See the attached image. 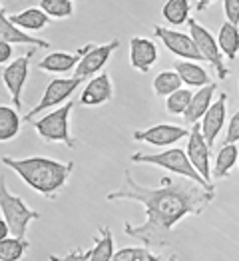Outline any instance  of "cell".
Wrapping results in <instances>:
<instances>
[{
    "label": "cell",
    "mask_w": 239,
    "mask_h": 261,
    "mask_svg": "<svg viewBox=\"0 0 239 261\" xmlns=\"http://www.w3.org/2000/svg\"><path fill=\"white\" fill-rule=\"evenodd\" d=\"M216 197V190H207L188 177H162L160 188H148L136 181L130 170L124 181L110 192L108 201H138L146 210V221L140 225H124V233L142 241L146 247L170 245L174 227L188 216H199Z\"/></svg>",
    "instance_id": "cell-1"
},
{
    "label": "cell",
    "mask_w": 239,
    "mask_h": 261,
    "mask_svg": "<svg viewBox=\"0 0 239 261\" xmlns=\"http://www.w3.org/2000/svg\"><path fill=\"white\" fill-rule=\"evenodd\" d=\"M2 164L24 179L28 188L34 192L42 194L48 199H54L58 192L68 184V177L74 170V162H56L52 158H42V155H32V158H2Z\"/></svg>",
    "instance_id": "cell-2"
},
{
    "label": "cell",
    "mask_w": 239,
    "mask_h": 261,
    "mask_svg": "<svg viewBox=\"0 0 239 261\" xmlns=\"http://www.w3.org/2000/svg\"><path fill=\"white\" fill-rule=\"evenodd\" d=\"M134 164H150V166H155V168H164V170H170V172H174L175 175H179V177H188V179H192V181H196L199 186H203V188H207V190H216L214 188V184H207L199 172H197L196 168L192 166V162H190V158H188V153L185 150H179V148H170V150H166V152H155V153H131L130 158Z\"/></svg>",
    "instance_id": "cell-3"
},
{
    "label": "cell",
    "mask_w": 239,
    "mask_h": 261,
    "mask_svg": "<svg viewBox=\"0 0 239 261\" xmlns=\"http://www.w3.org/2000/svg\"><path fill=\"white\" fill-rule=\"evenodd\" d=\"M0 212L2 218L6 219L10 233L18 240H26V231L28 225L36 219H40V212L28 207L24 203V199L14 194H10V190L6 188V177L0 175Z\"/></svg>",
    "instance_id": "cell-4"
},
{
    "label": "cell",
    "mask_w": 239,
    "mask_h": 261,
    "mask_svg": "<svg viewBox=\"0 0 239 261\" xmlns=\"http://www.w3.org/2000/svg\"><path fill=\"white\" fill-rule=\"evenodd\" d=\"M74 102H66L60 108L48 112L40 120H34V130L48 144H64L66 148H74L76 140L70 134V114Z\"/></svg>",
    "instance_id": "cell-5"
},
{
    "label": "cell",
    "mask_w": 239,
    "mask_h": 261,
    "mask_svg": "<svg viewBox=\"0 0 239 261\" xmlns=\"http://www.w3.org/2000/svg\"><path fill=\"white\" fill-rule=\"evenodd\" d=\"M188 26H190V36H192V40L196 42L201 58L216 68L219 80H225V78L229 76V70L223 64V54H221V50H219L218 38H216L205 26H201L194 16L188 20Z\"/></svg>",
    "instance_id": "cell-6"
},
{
    "label": "cell",
    "mask_w": 239,
    "mask_h": 261,
    "mask_svg": "<svg viewBox=\"0 0 239 261\" xmlns=\"http://www.w3.org/2000/svg\"><path fill=\"white\" fill-rule=\"evenodd\" d=\"M82 78H76V76H72V78H56V80H52L46 90H44V96L42 100L34 106V108L30 110L22 120L24 122H30L32 124V120L38 116V114H42L46 110L54 108V106H58L60 108V104H64L68 102V98L78 90V88L82 86Z\"/></svg>",
    "instance_id": "cell-7"
},
{
    "label": "cell",
    "mask_w": 239,
    "mask_h": 261,
    "mask_svg": "<svg viewBox=\"0 0 239 261\" xmlns=\"http://www.w3.org/2000/svg\"><path fill=\"white\" fill-rule=\"evenodd\" d=\"M36 48L24 52L22 56H18L16 60H12L10 64L2 70V82L6 90L10 92V98H12V104L16 106V110L22 108V90H24V84L28 80V72H30V58L34 56Z\"/></svg>",
    "instance_id": "cell-8"
},
{
    "label": "cell",
    "mask_w": 239,
    "mask_h": 261,
    "mask_svg": "<svg viewBox=\"0 0 239 261\" xmlns=\"http://www.w3.org/2000/svg\"><path fill=\"white\" fill-rule=\"evenodd\" d=\"M153 34L175 56H179L183 60H192V62H201L203 60L190 34H183L179 30H172V28H166V26H153Z\"/></svg>",
    "instance_id": "cell-9"
},
{
    "label": "cell",
    "mask_w": 239,
    "mask_h": 261,
    "mask_svg": "<svg viewBox=\"0 0 239 261\" xmlns=\"http://www.w3.org/2000/svg\"><path fill=\"white\" fill-rule=\"evenodd\" d=\"M185 153H188L192 166L199 172V175H201L207 184H211V164H209V160H211V148L207 146V142H205V138H203V134H201L199 122L192 126Z\"/></svg>",
    "instance_id": "cell-10"
},
{
    "label": "cell",
    "mask_w": 239,
    "mask_h": 261,
    "mask_svg": "<svg viewBox=\"0 0 239 261\" xmlns=\"http://www.w3.org/2000/svg\"><path fill=\"white\" fill-rule=\"evenodd\" d=\"M190 136V132L181 126H172V124H157L148 130H136L131 134V138L136 142H146L150 146H157V148H166L172 146L175 142H179L181 138Z\"/></svg>",
    "instance_id": "cell-11"
},
{
    "label": "cell",
    "mask_w": 239,
    "mask_h": 261,
    "mask_svg": "<svg viewBox=\"0 0 239 261\" xmlns=\"http://www.w3.org/2000/svg\"><path fill=\"white\" fill-rule=\"evenodd\" d=\"M118 48H120V40H112V42L102 44V46H94L92 44V48L88 50L86 54H84V58L80 60V64L76 68L74 76L76 78H82V80H86L88 76H94L96 72H100L106 66V62L112 58V54Z\"/></svg>",
    "instance_id": "cell-12"
},
{
    "label": "cell",
    "mask_w": 239,
    "mask_h": 261,
    "mask_svg": "<svg viewBox=\"0 0 239 261\" xmlns=\"http://www.w3.org/2000/svg\"><path fill=\"white\" fill-rule=\"evenodd\" d=\"M225 120H227V94L221 92L219 98L211 104V108L207 110V114L199 122L201 134H203V138H205V142H207L209 148H214L219 132L223 130Z\"/></svg>",
    "instance_id": "cell-13"
},
{
    "label": "cell",
    "mask_w": 239,
    "mask_h": 261,
    "mask_svg": "<svg viewBox=\"0 0 239 261\" xmlns=\"http://www.w3.org/2000/svg\"><path fill=\"white\" fill-rule=\"evenodd\" d=\"M92 48V44H86L82 48H78L74 54L70 52H50L46 54L42 60L38 62V68L44 72H50V74H66V72H72L76 70L80 60L84 58L88 50Z\"/></svg>",
    "instance_id": "cell-14"
},
{
    "label": "cell",
    "mask_w": 239,
    "mask_h": 261,
    "mask_svg": "<svg viewBox=\"0 0 239 261\" xmlns=\"http://www.w3.org/2000/svg\"><path fill=\"white\" fill-rule=\"evenodd\" d=\"M112 96H114V86H112L110 74L108 72H100L82 90L80 104L82 106H102V104L112 100Z\"/></svg>",
    "instance_id": "cell-15"
},
{
    "label": "cell",
    "mask_w": 239,
    "mask_h": 261,
    "mask_svg": "<svg viewBox=\"0 0 239 261\" xmlns=\"http://www.w3.org/2000/svg\"><path fill=\"white\" fill-rule=\"evenodd\" d=\"M157 60V46L150 38L134 36L130 40V64L138 72H150Z\"/></svg>",
    "instance_id": "cell-16"
},
{
    "label": "cell",
    "mask_w": 239,
    "mask_h": 261,
    "mask_svg": "<svg viewBox=\"0 0 239 261\" xmlns=\"http://www.w3.org/2000/svg\"><path fill=\"white\" fill-rule=\"evenodd\" d=\"M0 40L8 44H30L32 48H50L48 40L34 38L32 34H28V32L20 30L18 26H14L10 22V16H6V12H4L2 0H0Z\"/></svg>",
    "instance_id": "cell-17"
},
{
    "label": "cell",
    "mask_w": 239,
    "mask_h": 261,
    "mask_svg": "<svg viewBox=\"0 0 239 261\" xmlns=\"http://www.w3.org/2000/svg\"><path fill=\"white\" fill-rule=\"evenodd\" d=\"M216 90H218L216 84H207V86L199 88L196 94H194L190 108L183 114V120H185L188 124L194 126L197 122H201V118L207 114V110L211 108V104H214V94H216Z\"/></svg>",
    "instance_id": "cell-18"
},
{
    "label": "cell",
    "mask_w": 239,
    "mask_h": 261,
    "mask_svg": "<svg viewBox=\"0 0 239 261\" xmlns=\"http://www.w3.org/2000/svg\"><path fill=\"white\" fill-rule=\"evenodd\" d=\"M10 22L24 32H38V30H44L50 24V16L40 6H32V8H26L18 14H12Z\"/></svg>",
    "instance_id": "cell-19"
},
{
    "label": "cell",
    "mask_w": 239,
    "mask_h": 261,
    "mask_svg": "<svg viewBox=\"0 0 239 261\" xmlns=\"http://www.w3.org/2000/svg\"><path fill=\"white\" fill-rule=\"evenodd\" d=\"M174 68H175V72L179 74L181 82L188 84V86L203 88V86H207V84H211V82H209V74H207L199 64L192 62V60H177V62H174Z\"/></svg>",
    "instance_id": "cell-20"
},
{
    "label": "cell",
    "mask_w": 239,
    "mask_h": 261,
    "mask_svg": "<svg viewBox=\"0 0 239 261\" xmlns=\"http://www.w3.org/2000/svg\"><path fill=\"white\" fill-rule=\"evenodd\" d=\"M218 44L219 50L225 58L229 60H235L239 54V26L231 24V22H223L221 28H219L218 34Z\"/></svg>",
    "instance_id": "cell-21"
},
{
    "label": "cell",
    "mask_w": 239,
    "mask_h": 261,
    "mask_svg": "<svg viewBox=\"0 0 239 261\" xmlns=\"http://www.w3.org/2000/svg\"><path fill=\"white\" fill-rule=\"evenodd\" d=\"M22 120L18 110L10 106H0V142H10L20 134Z\"/></svg>",
    "instance_id": "cell-22"
},
{
    "label": "cell",
    "mask_w": 239,
    "mask_h": 261,
    "mask_svg": "<svg viewBox=\"0 0 239 261\" xmlns=\"http://www.w3.org/2000/svg\"><path fill=\"white\" fill-rule=\"evenodd\" d=\"M114 255V236L108 227H100V236L94 238V247L90 249V261H112Z\"/></svg>",
    "instance_id": "cell-23"
},
{
    "label": "cell",
    "mask_w": 239,
    "mask_h": 261,
    "mask_svg": "<svg viewBox=\"0 0 239 261\" xmlns=\"http://www.w3.org/2000/svg\"><path fill=\"white\" fill-rule=\"evenodd\" d=\"M239 150L235 144H223V148L216 155V166L211 168V174L216 177H227L231 174V168L237 164Z\"/></svg>",
    "instance_id": "cell-24"
},
{
    "label": "cell",
    "mask_w": 239,
    "mask_h": 261,
    "mask_svg": "<svg viewBox=\"0 0 239 261\" xmlns=\"http://www.w3.org/2000/svg\"><path fill=\"white\" fill-rule=\"evenodd\" d=\"M192 12V6H190V0H166L164 8H162V16L168 24H188V20L192 18L190 16Z\"/></svg>",
    "instance_id": "cell-25"
},
{
    "label": "cell",
    "mask_w": 239,
    "mask_h": 261,
    "mask_svg": "<svg viewBox=\"0 0 239 261\" xmlns=\"http://www.w3.org/2000/svg\"><path fill=\"white\" fill-rule=\"evenodd\" d=\"M181 78H179V74L175 72V70H164V72H160L155 78H153V92H155V96L157 98H168V96H172L175 90H179L181 88Z\"/></svg>",
    "instance_id": "cell-26"
},
{
    "label": "cell",
    "mask_w": 239,
    "mask_h": 261,
    "mask_svg": "<svg viewBox=\"0 0 239 261\" xmlns=\"http://www.w3.org/2000/svg\"><path fill=\"white\" fill-rule=\"evenodd\" d=\"M30 243L28 240H18L14 236L6 238L0 241V259L2 261H22V257L26 255Z\"/></svg>",
    "instance_id": "cell-27"
},
{
    "label": "cell",
    "mask_w": 239,
    "mask_h": 261,
    "mask_svg": "<svg viewBox=\"0 0 239 261\" xmlns=\"http://www.w3.org/2000/svg\"><path fill=\"white\" fill-rule=\"evenodd\" d=\"M192 98H194L192 90L179 88V90H175L172 96L166 98V110H168L172 116H177V114L183 116V114L188 112V108H190V104H192Z\"/></svg>",
    "instance_id": "cell-28"
},
{
    "label": "cell",
    "mask_w": 239,
    "mask_h": 261,
    "mask_svg": "<svg viewBox=\"0 0 239 261\" xmlns=\"http://www.w3.org/2000/svg\"><path fill=\"white\" fill-rule=\"evenodd\" d=\"M50 18H70L74 14V4L72 0H40L38 4Z\"/></svg>",
    "instance_id": "cell-29"
},
{
    "label": "cell",
    "mask_w": 239,
    "mask_h": 261,
    "mask_svg": "<svg viewBox=\"0 0 239 261\" xmlns=\"http://www.w3.org/2000/svg\"><path fill=\"white\" fill-rule=\"evenodd\" d=\"M112 261H162V257L153 255L150 247H124L116 251Z\"/></svg>",
    "instance_id": "cell-30"
},
{
    "label": "cell",
    "mask_w": 239,
    "mask_h": 261,
    "mask_svg": "<svg viewBox=\"0 0 239 261\" xmlns=\"http://www.w3.org/2000/svg\"><path fill=\"white\" fill-rule=\"evenodd\" d=\"M235 142H239V110L231 116L227 124V134L223 138V144H235Z\"/></svg>",
    "instance_id": "cell-31"
},
{
    "label": "cell",
    "mask_w": 239,
    "mask_h": 261,
    "mask_svg": "<svg viewBox=\"0 0 239 261\" xmlns=\"http://www.w3.org/2000/svg\"><path fill=\"white\" fill-rule=\"evenodd\" d=\"M223 12L227 22L239 26V0H223Z\"/></svg>",
    "instance_id": "cell-32"
},
{
    "label": "cell",
    "mask_w": 239,
    "mask_h": 261,
    "mask_svg": "<svg viewBox=\"0 0 239 261\" xmlns=\"http://www.w3.org/2000/svg\"><path fill=\"white\" fill-rule=\"evenodd\" d=\"M50 261H90V249L84 251V249H74V251H70V253H66L64 257H58V255H50L48 257Z\"/></svg>",
    "instance_id": "cell-33"
},
{
    "label": "cell",
    "mask_w": 239,
    "mask_h": 261,
    "mask_svg": "<svg viewBox=\"0 0 239 261\" xmlns=\"http://www.w3.org/2000/svg\"><path fill=\"white\" fill-rule=\"evenodd\" d=\"M12 58V44L0 40V64H6Z\"/></svg>",
    "instance_id": "cell-34"
},
{
    "label": "cell",
    "mask_w": 239,
    "mask_h": 261,
    "mask_svg": "<svg viewBox=\"0 0 239 261\" xmlns=\"http://www.w3.org/2000/svg\"><path fill=\"white\" fill-rule=\"evenodd\" d=\"M12 233H10V227H8V223H6V219L0 216V241L6 240V238H10Z\"/></svg>",
    "instance_id": "cell-35"
},
{
    "label": "cell",
    "mask_w": 239,
    "mask_h": 261,
    "mask_svg": "<svg viewBox=\"0 0 239 261\" xmlns=\"http://www.w3.org/2000/svg\"><path fill=\"white\" fill-rule=\"evenodd\" d=\"M211 2H214V0H197V10H199V12H201V10H205V8H207V6H209V4H211Z\"/></svg>",
    "instance_id": "cell-36"
},
{
    "label": "cell",
    "mask_w": 239,
    "mask_h": 261,
    "mask_svg": "<svg viewBox=\"0 0 239 261\" xmlns=\"http://www.w3.org/2000/svg\"><path fill=\"white\" fill-rule=\"evenodd\" d=\"M168 261H177V255H172V257H170Z\"/></svg>",
    "instance_id": "cell-37"
},
{
    "label": "cell",
    "mask_w": 239,
    "mask_h": 261,
    "mask_svg": "<svg viewBox=\"0 0 239 261\" xmlns=\"http://www.w3.org/2000/svg\"><path fill=\"white\" fill-rule=\"evenodd\" d=\"M80 2H86V0H80Z\"/></svg>",
    "instance_id": "cell-38"
},
{
    "label": "cell",
    "mask_w": 239,
    "mask_h": 261,
    "mask_svg": "<svg viewBox=\"0 0 239 261\" xmlns=\"http://www.w3.org/2000/svg\"><path fill=\"white\" fill-rule=\"evenodd\" d=\"M237 164H239V160H237Z\"/></svg>",
    "instance_id": "cell-39"
},
{
    "label": "cell",
    "mask_w": 239,
    "mask_h": 261,
    "mask_svg": "<svg viewBox=\"0 0 239 261\" xmlns=\"http://www.w3.org/2000/svg\"><path fill=\"white\" fill-rule=\"evenodd\" d=\"M0 261H2V259H0Z\"/></svg>",
    "instance_id": "cell-40"
}]
</instances>
